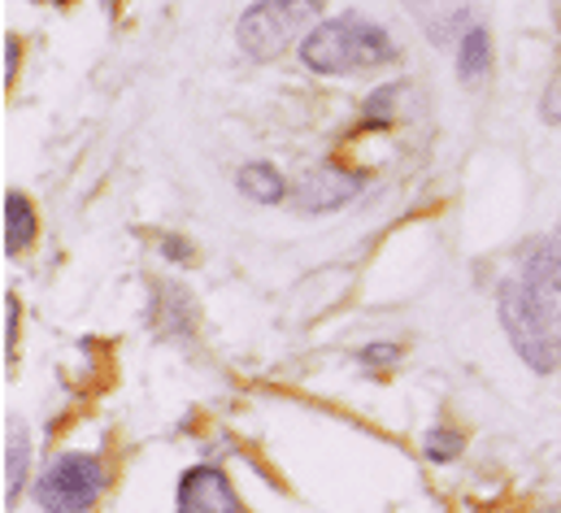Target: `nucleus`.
<instances>
[{"label": "nucleus", "mask_w": 561, "mask_h": 513, "mask_svg": "<svg viewBox=\"0 0 561 513\" xmlns=\"http://www.w3.org/2000/svg\"><path fill=\"white\" fill-rule=\"evenodd\" d=\"M397 57V44L392 35L370 22V18H357V13H344V18H331V22H318L305 44H300V61L313 70V75H353V70H370V66H383Z\"/></svg>", "instance_id": "obj_1"}, {"label": "nucleus", "mask_w": 561, "mask_h": 513, "mask_svg": "<svg viewBox=\"0 0 561 513\" xmlns=\"http://www.w3.org/2000/svg\"><path fill=\"white\" fill-rule=\"evenodd\" d=\"M501 322L505 335L514 344V353L536 371V375H553L561 366V314L549 300L545 287L527 283V278H510L501 287Z\"/></svg>", "instance_id": "obj_2"}, {"label": "nucleus", "mask_w": 561, "mask_h": 513, "mask_svg": "<svg viewBox=\"0 0 561 513\" xmlns=\"http://www.w3.org/2000/svg\"><path fill=\"white\" fill-rule=\"evenodd\" d=\"M322 13V0H257L244 9L236 39L253 61H271Z\"/></svg>", "instance_id": "obj_3"}, {"label": "nucleus", "mask_w": 561, "mask_h": 513, "mask_svg": "<svg viewBox=\"0 0 561 513\" xmlns=\"http://www.w3.org/2000/svg\"><path fill=\"white\" fill-rule=\"evenodd\" d=\"M101 483H105V475H101L96 457L66 453V457H57L44 470L35 497H39V505L48 513H88L96 505V497H101Z\"/></svg>", "instance_id": "obj_4"}, {"label": "nucleus", "mask_w": 561, "mask_h": 513, "mask_svg": "<svg viewBox=\"0 0 561 513\" xmlns=\"http://www.w3.org/2000/svg\"><path fill=\"white\" fill-rule=\"evenodd\" d=\"M357 192H362V174L340 170V166H313V170L291 187V201H296V209H305V214H327V209L348 205Z\"/></svg>", "instance_id": "obj_5"}, {"label": "nucleus", "mask_w": 561, "mask_h": 513, "mask_svg": "<svg viewBox=\"0 0 561 513\" xmlns=\"http://www.w3.org/2000/svg\"><path fill=\"white\" fill-rule=\"evenodd\" d=\"M179 513H240V497L218 466H192L179 479Z\"/></svg>", "instance_id": "obj_6"}, {"label": "nucleus", "mask_w": 561, "mask_h": 513, "mask_svg": "<svg viewBox=\"0 0 561 513\" xmlns=\"http://www.w3.org/2000/svg\"><path fill=\"white\" fill-rule=\"evenodd\" d=\"M523 278L545 292H561V227L523 249Z\"/></svg>", "instance_id": "obj_7"}, {"label": "nucleus", "mask_w": 561, "mask_h": 513, "mask_svg": "<svg viewBox=\"0 0 561 513\" xmlns=\"http://www.w3.org/2000/svg\"><path fill=\"white\" fill-rule=\"evenodd\" d=\"M35 240V209L22 192L4 196V253H22Z\"/></svg>", "instance_id": "obj_8"}, {"label": "nucleus", "mask_w": 561, "mask_h": 513, "mask_svg": "<svg viewBox=\"0 0 561 513\" xmlns=\"http://www.w3.org/2000/svg\"><path fill=\"white\" fill-rule=\"evenodd\" d=\"M26 470H31V444L22 426H9L4 440V501H18L26 488Z\"/></svg>", "instance_id": "obj_9"}, {"label": "nucleus", "mask_w": 561, "mask_h": 513, "mask_svg": "<svg viewBox=\"0 0 561 513\" xmlns=\"http://www.w3.org/2000/svg\"><path fill=\"white\" fill-rule=\"evenodd\" d=\"M236 183H240V192H244L249 201H257V205H279L283 192H287L283 174L275 170V166H266V161H253V166H244Z\"/></svg>", "instance_id": "obj_10"}, {"label": "nucleus", "mask_w": 561, "mask_h": 513, "mask_svg": "<svg viewBox=\"0 0 561 513\" xmlns=\"http://www.w3.org/2000/svg\"><path fill=\"white\" fill-rule=\"evenodd\" d=\"M488 66H492V39H488L483 26H470V31L461 35V48H457V75H461L466 83H474V79L488 75Z\"/></svg>", "instance_id": "obj_11"}, {"label": "nucleus", "mask_w": 561, "mask_h": 513, "mask_svg": "<svg viewBox=\"0 0 561 513\" xmlns=\"http://www.w3.org/2000/svg\"><path fill=\"white\" fill-rule=\"evenodd\" d=\"M461 453V431H448V426H435L426 431V457L431 461H448Z\"/></svg>", "instance_id": "obj_12"}, {"label": "nucleus", "mask_w": 561, "mask_h": 513, "mask_svg": "<svg viewBox=\"0 0 561 513\" xmlns=\"http://www.w3.org/2000/svg\"><path fill=\"white\" fill-rule=\"evenodd\" d=\"M397 357H401L397 344H370V349H362V362H370V366H388V362H397Z\"/></svg>", "instance_id": "obj_13"}, {"label": "nucleus", "mask_w": 561, "mask_h": 513, "mask_svg": "<svg viewBox=\"0 0 561 513\" xmlns=\"http://www.w3.org/2000/svg\"><path fill=\"white\" fill-rule=\"evenodd\" d=\"M18 300L13 296H4V353H13V335H18Z\"/></svg>", "instance_id": "obj_14"}, {"label": "nucleus", "mask_w": 561, "mask_h": 513, "mask_svg": "<svg viewBox=\"0 0 561 513\" xmlns=\"http://www.w3.org/2000/svg\"><path fill=\"white\" fill-rule=\"evenodd\" d=\"M545 118H549V123H561V75L553 79V88H549V96H545Z\"/></svg>", "instance_id": "obj_15"}, {"label": "nucleus", "mask_w": 561, "mask_h": 513, "mask_svg": "<svg viewBox=\"0 0 561 513\" xmlns=\"http://www.w3.org/2000/svg\"><path fill=\"white\" fill-rule=\"evenodd\" d=\"M13 70H18V39L4 44V83L13 79Z\"/></svg>", "instance_id": "obj_16"}, {"label": "nucleus", "mask_w": 561, "mask_h": 513, "mask_svg": "<svg viewBox=\"0 0 561 513\" xmlns=\"http://www.w3.org/2000/svg\"><path fill=\"white\" fill-rule=\"evenodd\" d=\"M165 253L174 256V261H183V256H187V244H179V240H165Z\"/></svg>", "instance_id": "obj_17"}]
</instances>
